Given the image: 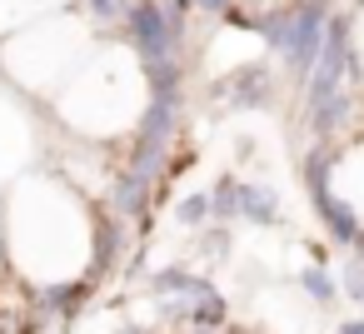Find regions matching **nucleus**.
Returning a JSON list of instances; mask_svg holds the SVG:
<instances>
[{"mask_svg": "<svg viewBox=\"0 0 364 334\" xmlns=\"http://www.w3.org/2000/svg\"><path fill=\"white\" fill-rule=\"evenodd\" d=\"M90 200L41 170V175H21L6 195V215H0V239H6V259L21 279H36V289L46 284H70L90 274Z\"/></svg>", "mask_w": 364, "mask_h": 334, "instance_id": "f257e3e1", "label": "nucleus"}, {"mask_svg": "<svg viewBox=\"0 0 364 334\" xmlns=\"http://www.w3.org/2000/svg\"><path fill=\"white\" fill-rule=\"evenodd\" d=\"M145 75L130 60V50L120 41H95L85 50V60L75 65V75L55 90L50 110L41 105V115L60 120L75 140H120L125 130H135L140 110H145Z\"/></svg>", "mask_w": 364, "mask_h": 334, "instance_id": "f03ea898", "label": "nucleus"}, {"mask_svg": "<svg viewBox=\"0 0 364 334\" xmlns=\"http://www.w3.org/2000/svg\"><path fill=\"white\" fill-rule=\"evenodd\" d=\"M120 45L135 55V65H185V21L165 11V0H135L125 26H120Z\"/></svg>", "mask_w": 364, "mask_h": 334, "instance_id": "7ed1b4c3", "label": "nucleus"}, {"mask_svg": "<svg viewBox=\"0 0 364 334\" xmlns=\"http://www.w3.org/2000/svg\"><path fill=\"white\" fill-rule=\"evenodd\" d=\"M269 100H274V70L264 60H245L215 80V105H225V110H259Z\"/></svg>", "mask_w": 364, "mask_h": 334, "instance_id": "20e7f679", "label": "nucleus"}, {"mask_svg": "<svg viewBox=\"0 0 364 334\" xmlns=\"http://www.w3.org/2000/svg\"><path fill=\"white\" fill-rule=\"evenodd\" d=\"M85 294H90V279L46 284V289H36V294H31V309H36V319H55V324H65V319L85 304Z\"/></svg>", "mask_w": 364, "mask_h": 334, "instance_id": "39448f33", "label": "nucleus"}, {"mask_svg": "<svg viewBox=\"0 0 364 334\" xmlns=\"http://www.w3.org/2000/svg\"><path fill=\"white\" fill-rule=\"evenodd\" d=\"M60 11H70V0H0V41L36 26V21H50Z\"/></svg>", "mask_w": 364, "mask_h": 334, "instance_id": "423d86ee", "label": "nucleus"}, {"mask_svg": "<svg viewBox=\"0 0 364 334\" xmlns=\"http://www.w3.org/2000/svg\"><path fill=\"white\" fill-rule=\"evenodd\" d=\"M240 220L245 225H279V190L264 180H240Z\"/></svg>", "mask_w": 364, "mask_h": 334, "instance_id": "0eeeda50", "label": "nucleus"}, {"mask_svg": "<svg viewBox=\"0 0 364 334\" xmlns=\"http://www.w3.org/2000/svg\"><path fill=\"white\" fill-rule=\"evenodd\" d=\"M150 289H155L160 299H195V294H205V289H215V284H210L205 274L185 269V264H165V269L150 274Z\"/></svg>", "mask_w": 364, "mask_h": 334, "instance_id": "6e6552de", "label": "nucleus"}, {"mask_svg": "<svg viewBox=\"0 0 364 334\" xmlns=\"http://www.w3.org/2000/svg\"><path fill=\"white\" fill-rule=\"evenodd\" d=\"M185 324H190L195 334H225V329H230V304H225V294H220V289L195 294L190 309H185Z\"/></svg>", "mask_w": 364, "mask_h": 334, "instance_id": "1a4fd4ad", "label": "nucleus"}, {"mask_svg": "<svg viewBox=\"0 0 364 334\" xmlns=\"http://www.w3.org/2000/svg\"><path fill=\"white\" fill-rule=\"evenodd\" d=\"M75 16L85 21V31L90 36H100V31H120L125 26V16H130V6L135 0H75Z\"/></svg>", "mask_w": 364, "mask_h": 334, "instance_id": "9d476101", "label": "nucleus"}, {"mask_svg": "<svg viewBox=\"0 0 364 334\" xmlns=\"http://www.w3.org/2000/svg\"><path fill=\"white\" fill-rule=\"evenodd\" d=\"M240 220V175H220L210 185V225H235Z\"/></svg>", "mask_w": 364, "mask_h": 334, "instance_id": "9b49d317", "label": "nucleus"}, {"mask_svg": "<svg viewBox=\"0 0 364 334\" xmlns=\"http://www.w3.org/2000/svg\"><path fill=\"white\" fill-rule=\"evenodd\" d=\"M294 284H299L314 304H334V299H339V279L329 274V264H304V269L294 274Z\"/></svg>", "mask_w": 364, "mask_h": 334, "instance_id": "f8f14e48", "label": "nucleus"}, {"mask_svg": "<svg viewBox=\"0 0 364 334\" xmlns=\"http://www.w3.org/2000/svg\"><path fill=\"white\" fill-rule=\"evenodd\" d=\"M175 225H185V230H200V225H210V190H195V195H185V200L175 205Z\"/></svg>", "mask_w": 364, "mask_h": 334, "instance_id": "ddd939ff", "label": "nucleus"}, {"mask_svg": "<svg viewBox=\"0 0 364 334\" xmlns=\"http://www.w3.org/2000/svg\"><path fill=\"white\" fill-rule=\"evenodd\" d=\"M334 279H339V299H354V304H364V264H359L354 254L339 264V274H334Z\"/></svg>", "mask_w": 364, "mask_h": 334, "instance_id": "4468645a", "label": "nucleus"}, {"mask_svg": "<svg viewBox=\"0 0 364 334\" xmlns=\"http://www.w3.org/2000/svg\"><path fill=\"white\" fill-rule=\"evenodd\" d=\"M235 11V0H190V16H210V21H225Z\"/></svg>", "mask_w": 364, "mask_h": 334, "instance_id": "2eb2a0df", "label": "nucleus"}, {"mask_svg": "<svg viewBox=\"0 0 364 334\" xmlns=\"http://www.w3.org/2000/svg\"><path fill=\"white\" fill-rule=\"evenodd\" d=\"M339 334H364V319H344V324H339Z\"/></svg>", "mask_w": 364, "mask_h": 334, "instance_id": "dca6fc26", "label": "nucleus"}, {"mask_svg": "<svg viewBox=\"0 0 364 334\" xmlns=\"http://www.w3.org/2000/svg\"><path fill=\"white\" fill-rule=\"evenodd\" d=\"M349 249H354V259L364 264V225H359V235H354V244H349Z\"/></svg>", "mask_w": 364, "mask_h": 334, "instance_id": "f3484780", "label": "nucleus"}, {"mask_svg": "<svg viewBox=\"0 0 364 334\" xmlns=\"http://www.w3.org/2000/svg\"><path fill=\"white\" fill-rule=\"evenodd\" d=\"M115 334H150V329H140V324H125V329H115Z\"/></svg>", "mask_w": 364, "mask_h": 334, "instance_id": "a211bd4d", "label": "nucleus"}, {"mask_svg": "<svg viewBox=\"0 0 364 334\" xmlns=\"http://www.w3.org/2000/svg\"><path fill=\"white\" fill-rule=\"evenodd\" d=\"M230 334H245V329H230Z\"/></svg>", "mask_w": 364, "mask_h": 334, "instance_id": "6ab92c4d", "label": "nucleus"}]
</instances>
